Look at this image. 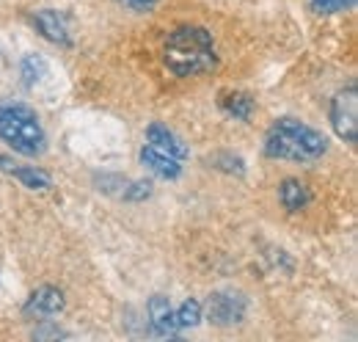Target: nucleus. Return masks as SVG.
Returning a JSON list of instances; mask_svg holds the SVG:
<instances>
[{"label":"nucleus","mask_w":358,"mask_h":342,"mask_svg":"<svg viewBox=\"0 0 358 342\" xmlns=\"http://www.w3.org/2000/svg\"><path fill=\"white\" fill-rule=\"evenodd\" d=\"M163 61L177 78H196L210 72L218 64L213 34L201 25H182L171 31L163 47Z\"/></svg>","instance_id":"1"},{"label":"nucleus","mask_w":358,"mask_h":342,"mask_svg":"<svg viewBox=\"0 0 358 342\" xmlns=\"http://www.w3.org/2000/svg\"><path fill=\"white\" fill-rule=\"evenodd\" d=\"M328 152V138L320 130L309 128L298 119H275L265 135V155L273 160L312 163Z\"/></svg>","instance_id":"2"},{"label":"nucleus","mask_w":358,"mask_h":342,"mask_svg":"<svg viewBox=\"0 0 358 342\" xmlns=\"http://www.w3.org/2000/svg\"><path fill=\"white\" fill-rule=\"evenodd\" d=\"M0 138L25 158H39L47 149V135L36 111L22 102H0Z\"/></svg>","instance_id":"3"},{"label":"nucleus","mask_w":358,"mask_h":342,"mask_svg":"<svg viewBox=\"0 0 358 342\" xmlns=\"http://www.w3.org/2000/svg\"><path fill=\"white\" fill-rule=\"evenodd\" d=\"M331 128L345 141L356 144L358 141V88L348 86L331 100Z\"/></svg>","instance_id":"4"},{"label":"nucleus","mask_w":358,"mask_h":342,"mask_svg":"<svg viewBox=\"0 0 358 342\" xmlns=\"http://www.w3.org/2000/svg\"><path fill=\"white\" fill-rule=\"evenodd\" d=\"M248 312V301L243 293H231V290H221V293H213L207 301V320L215 323V326H234V323H243Z\"/></svg>","instance_id":"5"},{"label":"nucleus","mask_w":358,"mask_h":342,"mask_svg":"<svg viewBox=\"0 0 358 342\" xmlns=\"http://www.w3.org/2000/svg\"><path fill=\"white\" fill-rule=\"evenodd\" d=\"M64 306H66V301H64V293L58 290V287H39L31 299L25 301V306H22V315L25 317H36V320H45V317H55V315H61L64 312Z\"/></svg>","instance_id":"6"},{"label":"nucleus","mask_w":358,"mask_h":342,"mask_svg":"<svg viewBox=\"0 0 358 342\" xmlns=\"http://www.w3.org/2000/svg\"><path fill=\"white\" fill-rule=\"evenodd\" d=\"M141 163L160 179H177L182 174V160L169 155V152H163V149H157V146H152V144H146L141 149Z\"/></svg>","instance_id":"7"},{"label":"nucleus","mask_w":358,"mask_h":342,"mask_svg":"<svg viewBox=\"0 0 358 342\" xmlns=\"http://www.w3.org/2000/svg\"><path fill=\"white\" fill-rule=\"evenodd\" d=\"M146 312H149V320H152V329L163 337H177V323H174V309H171V301L166 296H152L146 303Z\"/></svg>","instance_id":"8"},{"label":"nucleus","mask_w":358,"mask_h":342,"mask_svg":"<svg viewBox=\"0 0 358 342\" xmlns=\"http://www.w3.org/2000/svg\"><path fill=\"white\" fill-rule=\"evenodd\" d=\"M146 141H149L152 146H157V149H163V152H169V155L179 158V160L187 158V146H185V141L179 138L174 130H169L166 125H160V122H152V125L146 128Z\"/></svg>","instance_id":"9"},{"label":"nucleus","mask_w":358,"mask_h":342,"mask_svg":"<svg viewBox=\"0 0 358 342\" xmlns=\"http://www.w3.org/2000/svg\"><path fill=\"white\" fill-rule=\"evenodd\" d=\"M34 25L39 28V34L50 39L52 44H66L72 42L69 39V31H66V22H64V17L58 14V11H52V8H42V11H36L34 14Z\"/></svg>","instance_id":"10"},{"label":"nucleus","mask_w":358,"mask_h":342,"mask_svg":"<svg viewBox=\"0 0 358 342\" xmlns=\"http://www.w3.org/2000/svg\"><path fill=\"white\" fill-rule=\"evenodd\" d=\"M278 199H281L284 210H289V213H301V210L309 207L312 193H309V188H306L301 179H284V182L278 185Z\"/></svg>","instance_id":"11"},{"label":"nucleus","mask_w":358,"mask_h":342,"mask_svg":"<svg viewBox=\"0 0 358 342\" xmlns=\"http://www.w3.org/2000/svg\"><path fill=\"white\" fill-rule=\"evenodd\" d=\"M11 177H17L25 188H31V191H47L50 185H52V177L47 174V171L36 169V166H17V169H8Z\"/></svg>","instance_id":"12"},{"label":"nucleus","mask_w":358,"mask_h":342,"mask_svg":"<svg viewBox=\"0 0 358 342\" xmlns=\"http://www.w3.org/2000/svg\"><path fill=\"white\" fill-rule=\"evenodd\" d=\"M224 108L229 116H234L240 122H248L251 114H254V100L248 94H243V91H234V94H229L224 100Z\"/></svg>","instance_id":"13"},{"label":"nucleus","mask_w":358,"mask_h":342,"mask_svg":"<svg viewBox=\"0 0 358 342\" xmlns=\"http://www.w3.org/2000/svg\"><path fill=\"white\" fill-rule=\"evenodd\" d=\"M174 323H177V331L196 329V326L201 323V303L196 299H187L177 312H174Z\"/></svg>","instance_id":"14"},{"label":"nucleus","mask_w":358,"mask_h":342,"mask_svg":"<svg viewBox=\"0 0 358 342\" xmlns=\"http://www.w3.org/2000/svg\"><path fill=\"white\" fill-rule=\"evenodd\" d=\"M45 72H47V64L39 58V55H28V58L22 61V78H25V83L28 86L39 83Z\"/></svg>","instance_id":"15"},{"label":"nucleus","mask_w":358,"mask_h":342,"mask_svg":"<svg viewBox=\"0 0 358 342\" xmlns=\"http://www.w3.org/2000/svg\"><path fill=\"white\" fill-rule=\"evenodd\" d=\"M356 6V0H312V8L317 14H342L350 11Z\"/></svg>","instance_id":"16"},{"label":"nucleus","mask_w":358,"mask_h":342,"mask_svg":"<svg viewBox=\"0 0 358 342\" xmlns=\"http://www.w3.org/2000/svg\"><path fill=\"white\" fill-rule=\"evenodd\" d=\"M149 196H152V182L149 179H138V182H133L124 191V199L127 202H141V199H149Z\"/></svg>","instance_id":"17"},{"label":"nucleus","mask_w":358,"mask_h":342,"mask_svg":"<svg viewBox=\"0 0 358 342\" xmlns=\"http://www.w3.org/2000/svg\"><path fill=\"white\" fill-rule=\"evenodd\" d=\"M122 6H127V8H133L138 14H146V11H152L155 6H157V0H119Z\"/></svg>","instance_id":"18"},{"label":"nucleus","mask_w":358,"mask_h":342,"mask_svg":"<svg viewBox=\"0 0 358 342\" xmlns=\"http://www.w3.org/2000/svg\"><path fill=\"white\" fill-rule=\"evenodd\" d=\"M34 337H64V331L61 329H47V331H34Z\"/></svg>","instance_id":"19"}]
</instances>
